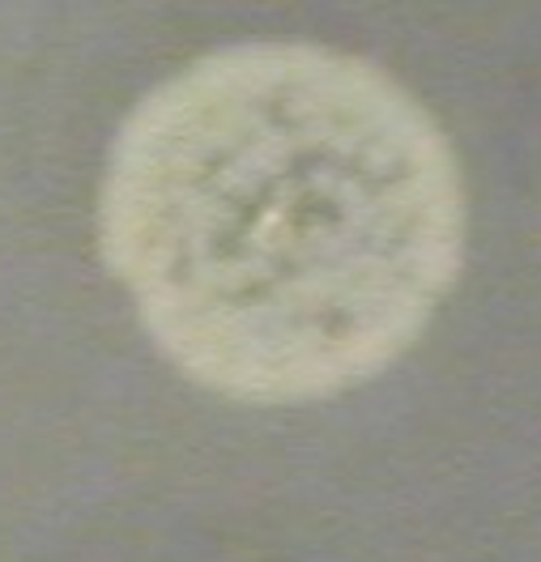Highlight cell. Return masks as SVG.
<instances>
[{
  "instance_id": "1",
  "label": "cell",
  "mask_w": 541,
  "mask_h": 562,
  "mask_svg": "<svg viewBox=\"0 0 541 562\" xmlns=\"http://www.w3.org/2000/svg\"><path fill=\"white\" fill-rule=\"evenodd\" d=\"M99 251L192 384L325 401L388 371L448 299L465 183L435 115L380 65L239 43L124 115Z\"/></svg>"
}]
</instances>
